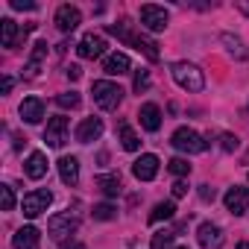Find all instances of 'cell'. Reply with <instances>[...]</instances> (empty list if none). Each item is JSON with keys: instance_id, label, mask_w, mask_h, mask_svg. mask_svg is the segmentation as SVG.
<instances>
[{"instance_id": "6da1fadb", "label": "cell", "mask_w": 249, "mask_h": 249, "mask_svg": "<svg viewBox=\"0 0 249 249\" xmlns=\"http://www.w3.org/2000/svg\"><path fill=\"white\" fill-rule=\"evenodd\" d=\"M108 33L111 36H120L123 41H129L135 50H141L150 62H156L159 59V44L156 41H150V38H144V36H135V33H129V24L126 21H120V24H108Z\"/></svg>"}, {"instance_id": "7a4b0ae2", "label": "cell", "mask_w": 249, "mask_h": 249, "mask_svg": "<svg viewBox=\"0 0 249 249\" xmlns=\"http://www.w3.org/2000/svg\"><path fill=\"white\" fill-rule=\"evenodd\" d=\"M170 73H173L176 85L185 88V91H191V94H196V91L205 88V76H202V71H199L196 65H191V62H176V65L170 68Z\"/></svg>"}, {"instance_id": "3957f363", "label": "cell", "mask_w": 249, "mask_h": 249, "mask_svg": "<svg viewBox=\"0 0 249 249\" xmlns=\"http://www.w3.org/2000/svg\"><path fill=\"white\" fill-rule=\"evenodd\" d=\"M91 94H94V103H97L103 111H114V108L120 106V100H123L120 85H114V82H108V79H97V82L91 85Z\"/></svg>"}, {"instance_id": "277c9868", "label": "cell", "mask_w": 249, "mask_h": 249, "mask_svg": "<svg viewBox=\"0 0 249 249\" xmlns=\"http://www.w3.org/2000/svg\"><path fill=\"white\" fill-rule=\"evenodd\" d=\"M76 229H79V217H76L73 211L53 214V217H50V223H47V231H50V237H53L56 243H65Z\"/></svg>"}, {"instance_id": "5b68a950", "label": "cell", "mask_w": 249, "mask_h": 249, "mask_svg": "<svg viewBox=\"0 0 249 249\" xmlns=\"http://www.w3.org/2000/svg\"><path fill=\"white\" fill-rule=\"evenodd\" d=\"M170 144L179 150V153H205V147H208V141H202V135L199 132H194V129H188V126H179L176 132H173V138H170Z\"/></svg>"}, {"instance_id": "8992f818", "label": "cell", "mask_w": 249, "mask_h": 249, "mask_svg": "<svg viewBox=\"0 0 249 249\" xmlns=\"http://www.w3.org/2000/svg\"><path fill=\"white\" fill-rule=\"evenodd\" d=\"M167 21H170V15H167L164 6H156V3H144V6H141V24H144L150 33H161V30L167 27Z\"/></svg>"}, {"instance_id": "52a82bcc", "label": "cell", "mask_w": 249, "mask_h": 249, "mask_svg": "<svg viewBox=\"0 0 249 249\" xmlns=\"http://www.w3.org/2000/svg\"><path fill=\"white\" fill-rule=\"evenodd\" d=\"M50 202H53V194L50 191H33V194H27L24 196V202H21V208H24V217H38V214H44L47 208H50Z\"/></svg>"}, {"instance_id": "ba28073f", "label": "cell", "mask_w": 249, "mask_h": 249, "mask_svg": "<svg viewBox=\"0 0 249 249\" xmlns=\"http://www.w3.org/2000/svg\"><path fill=\"white\" fill-rule=\"evenodd\" d=\"M44 141H47V147H65V141H68V117H50L47 120V126H44Z\"/></svg>"}, {"instance_id": "9c48e42d", "label": "cell", "mask_w": 249, "mask_h": 249, "mask_svg": "<svg viewBox=\"0 0 249 249\" xmlns=\"http://www.w3.org/2000/svg\"><path fill=\"white\" fill-rule=\"evenodd\" d=\"M196 240H199L202 249H220V246L226 243L223 229H220L217 223H199V229H196Z\"/></svg>"}, {"instance_id": "30bf717a", "label": "cell", "mask_w": 249, "mask_h": 249, "mask_svg": "<svg viewBox=\"0 0 249 249\" xmlns=\"http://www.w3.org/2000/svg\"><path fill=\"white\" fill-rule=\"evenodd\" d=\"M106 38L103 36H94V33H88V36H82V41H79V47H76V53L82 56V59H100V56H106Z\"/></svg>"}, {"instance_id": "8fae6325", "label": "cell", "mask_w": 249, "mask_h": 249, "mask_svg": "<svg viewBox=\"0 0 249 249\" xmlns=\"http://www.w3.org/2000/svg\"><path fill=\"white\" fill-rule=\"evenodd\" d=\"M159 159L153 156V153H147V156H141L135 164H132V176L138 179V182H153L156 176H159Z\"/></svg>"}, {"instance_id": "7c38bea8", "label": "cell", "mask_w": 249, "mask_h": 249, "mask_svg": "<svg viewBox=\"0 0 249 249\" xmlns=\"http://www.w3.org/2000/svg\"><path fill=\"white\" fill-rule=\"evenodd\" d=\"M223 202H226V208H229L234 217L246 214V211H249V188H229L226 196H223Z\"/></svg>"}, {"instance_id": "4fadbf2b", "label": "cell", "mask_w": 249, "mask_h": 249, "mask_svg": "<svg viewBox=\"0 0 249 249\" xmlns=\"http://www.w3.org/2000/svg\"><path fill=\"white\" fill-rule=\"evenodd\" d=\"M79 24H82V12H79L76 6H71V3L59 6V12H56V27H59L62 33H73Z\"/></svg>"}, {"instance_id": "5bb4252c", "label": "cell", "mask_w": 249, "mask_h": 249, "mask_svg": "<svg viewBox=\"0 0 249 249\" xmlns=\"http://www.w3.org/2000/svg\"><path fill=\"white\" fill-rule=\"evenodd\" d=\"M103 135V120L100 117H85L79 126H76V141L79 144H91Z\"/></svg>"}, {"instance_id": "9a60e30c", "label": "cell", "mask_w": 249, "mask_h": 249, "mask_svg": "<svg viewBox=\"0 0 249 249\" xmlns=\"http://www.w3.org/2000/svg\"><path fill=\"white\" fill-rule=\"evenodd\" d=\"M38 243H41V231L36 226H24L12 237V246L15 249H38Z\"/></svg>"}, {"instance_id": "2e32d148", "label": "cell", "mask_w": 249, "mask_h": 249, "mask_svg": "<svg viewBox=\"0 0 249 249\" xmlns=\"http://www.w3.org/2000/svg\"><path fill=\"white\" fill-rule=\"evenodd\" d=\"M138 117H141V126L147 132H159L161 129V108L156 103H144L141 111H138Z\"/></svg>"}, {"instance_id": "e0dca14e", "label": "cell", "mask_w": 249, "mask_h": 249, "mask_svg": "<svg viewBox=\"0 0 249 249\" xmlns=\"http://www.w3.org/2000/svg\"><path fill=\"white\" fill-rule=\"evenodd\" d=\"M21 117L27 120V123H41V117H44V103H41V97H24V103H21Z\"/></svg>"}, {"instance_id": "ac0fdd59", "label": "cell", "mask_w": 249, "mask_h": 249, "mask_svg": "<svg viewBox=\"0 0 249 249\" xmlns=\"http://www.w3.org/2000/svg\"><path fill=\"white\" fill-rule=\"evenodd\" d=\"M59 176H62V182L65 185H76L79 182V159L76 156H62L59 159Z\"/></svg>"}, {"instance_id": "d6986e66", "label": "cell", "mask_w": 249, "mask_h": 249, "mask_svg": "<svg viewBox=\"0 0 249 249\" xmlns=\"http://www.w3.org/2000/svg\"><path fill=\"white\" fill-rule=\"evenodd\" d=\"M129 56L126 53H111V56H106V62H103V71L108 73V76H120V73H129Z\"/></svg>"}, {"instance_id": "ffe728a7", "label": "cell", "mask_w": 249, "mask_h": 249, "mask_svg": "<svg viewBox=\"0 0 249 249\" xmlns=\"http://www.w3.org/2000/svg\"><path fill=\"white\" fill-rule=\"evenodd\" d=\"M24 173L30 179H44L47 176V156L44 153H30V159L24 164Z\"/></svg>"}, {"instance_id": "44dd1931", "label": "cell", "mask_w": 249, "mask_h": 249, "mask_svg": "<svg viewBox=\"0 0 249 249\" xmlns=\"http://www.w3.org/2000/svg\"><path fill=\"white\" fill-rule=\"evenodd\" d=\"M15 38H18V24L12 18H3V21H0V44H3V47H15Z\"/></svg>"}, {"instance_id": "7402d4cb", "label": "cell", "mask_w": 249, "mask_h": 249, "mask_svg": "<svg viewBox=\"0 0 249 249\" xmlns=\"http://www.w3.org/2000/svg\"><path fill=\"white\" fill-rule=\"evenodd\" d=\"M44 59H47V41H38L36 50H33V56H30V62H27V76H36Z\"/></svg>"}, {"instance_id": "603a6c76", "label": "cell", "mask_w": 249, "mask_h": 249, "mask_svg": "<svg viewBox=\"0 0 249 249\" xmlns=\"http://www.w3.org/2000/svg\"><path fill=\"white\" fill-rule=\"evenodd\" d=\"M97 188H100L106 196H117L123 185H120V176H117V173H108V176H100V179H97Z\"/></svg>"}, {"instance_id": "cb8c5ba5", "label": "cell", "mask_w": 249, "mask_h": 249, "mask_svg": "<svg viewBox=\"0 0 249 249\" xmlns=\"http://www.w3.org/2000/svg\"><path fill=\"white\" fill-rule=\"evenodd\" d=\"M220 41L229 47V53H231V56H237V59H246V56H249V53H246V47H243V41H240L237 36H229V33H223V36H220Z\"/></svg>"}, {"instance_id": "d4e9b609", "label": "cell", "mask_w": 249, "mask_h": 249, "mask_svg": "<svg viewBox=\"0 0 249 249\" xmlns=\"http://www.w3.org/2000/svg\"><path fill=\"white\" fill-rule=\"evenodd\" d=\"M120 144H123V150H129V153H135V150L141 147V141H138L135 129H132V126H126V123L120 126Z\"/></svg>"}, {"instance_id": "484cf974", "label": "cell", "mask_w": 249, "mask_h": 249, "mask_svg": "<svg viewBox=\"0 0 249 249\" xmlns=\"http://www.w3.org/2000/svg\"><path fill=\"white\" fill-rule=\"evenodd\" d=\"M176 214V205L173 202H159L156 208H153V214H150V223H161V220H170Z\"/></svg>"}, {"instance_id": "4316f807", "label": "cell", "mask_w": 249, "mask_h": 249, "mask_svg": "<svg viewBox=\"0 0 249 249\" xmlns=\"http://www.w3.org/2000/svg\"><path fill=\"white\" fill-rule=\"evenodd\" d=\"M114 217H117V208L114 205H108V202L94 205V220H114Z\"/></svg>"}, {"instance_id": "83f0119b", "label": "cell", "mask_w": 249, "mask_h": 249, "mask_svg": "<svg viewBox=\"0 0 249 249\" xmlns=\"http://www.w3.org/2000/svg\"><path fill=\"white\" fill-rule=\"evenodd\" d=\"M56 103H59V108H76L79 106V94L76 91H65V94L56 97Z\"/></svg>"}, {"instance_id": "f1b7e54d", "label": "cell", "mask_w": 249, "mask_h": 249, "mask_svg": "<svg viewBox=\"0 0 249 249\" xmlns=\"http://www.w3.org/2000/svg\"><path fill=\"white\" fill-rule=\"evenodd\" d=\"M167 170H170L173 176H188V173H191V164H188L185 159H170V161H167Z\"/></svg>"}, {"instance_id": "f546056e", "label": "cell", "mask_w": 249, "mask_h": 249, "mask_svg": "<svg viewBox=\"0 0 249 249\" xmlns=\"http://www.w3.org/2000/svg\"><path fill=\"white\" fill-rule=\"evenodd\" d=\"M0 202H3V211H12L15 208V194L9 185H0Z\"/></svg>"}, {"instance_id": "4dcf8cb0", "label": "cell", "mask_w": 249, "mask_h": 249, "mask_svg": "<svg viewBox=\"0 0 249 249\" xmlns=\"http://www.w3.org/2000/svg\"><path fill=\"white\" fill-rule=\"evenodd\" d=\"M173 243V231H159L153 234V249H170Z\"/></svg>"}, {"instance_id": "1f68e13d", "label": "cell", "mask_w": 249, "mask_h": 249, "mask_svg": "<svg viewBox=\"0 0 249 249\" xmlns=\"http://www.w3.org/2000/svg\"><path fill=\"white\" fill-rule=\"evenodd\" d=\"M150 88V71H138L135 73V91L141 94V91H147Z\"/></svg>"}, {"instance_id": "d6a6232c", "label": "cell", "mask_w": 249, "mask_h": 249, "mask_svg": "<svg viewBox=\"0 0 249 249\" xmlns=\"http://www.w3.org/2000/svg\"><path fill=\"white\" fill-rule=\"evenodd\" d=\"M220 141H223V150H226V153L237 150V144H240V141H237V135H229V132H226V135H223Z\"/></svg>"}, {"instance_id": "836d02e7", "label": "cell", "mask_w": 249, "mask_h": 249, "mask_svg": "<svg viewBox=\"0 0 249 249\" xmlns=\"http://www.w3.org/2000/svg\"><path fill=\"white\" fill-rule=\"evenodd\" d=\"M199 196H202L205 202H214V196H217V191H214L211 185H199Z\"/></svg>"}, {"instance_id": "e575fe53", "label": "cell", "mask_w": 249, "mask_h": 249, "mask_svg": "<svg viewBox=\"0 0 249 249\" xmlns=\"http://www.w3.org/2000/svg\"><path fill=\"white\" fill-rule=\"evenodd\" d=\"M12 9H27V12H33L36 3H33V0H12Z\"/></svg>"}, {"instance_id": "d590c367", "label": "cell", "mask_w": 249, "mask_h": 249, "mask_svg": "<svg viewBox=\"0 0 249 249\" xmlns=\"http://www.w3.org/2000/svg\"><path fill=\"white\" fill-rule=\"evenodd\" d=\"M185 194H188V185H185V182H176V185H173V196L179 199V196H185Z\"/></svg>"}, {"instance_id": "8d00e7d4", "label": "cell", "mask_w": 249, "mask_h": 249, "mask_svg": "<svg viewBox=\"0 0 249 249\" xmlns=\"http://www.w3.org/2000/svg\"><path fill=\"white\" fill-rule=\"evenodd\" d=\"M12 85H15V79L6 73V76H3V94H12Z\"/></svg>"}, {"instance_id": "74e56055", "label": "cell", "mask_w": 249, "mask_h": 249, "mask_svg": "<svg viewBox=\"0 0 249 249\" xmlns=\"http://www.w3.org/2000/svg\"><path fill=\"white\" fill-rule=\"evenodd\" d=\"M79 76H82V71H79L76 65H71V68H68V79H79Z\"/></svg>"}, {"instance_id": "f35d334b", "label": "cell", "mask_w": 249, "mask_h": 249, "mask_svg": "<svg viewBox=\"0 0 249 249\" xmlns=\"http://www.w3.org/2000/svg\"><path fill=\"white\" fill-rule=\"evenodd\" d=\"M65 249H85V246H82V243H68Z\"/></svg>"}, {"instance_id": "ab89813d", "label": "cell", "mask_w": 249, "mask_h": 249, "mask_svg": "<svg viewBox=\"0 0 249 249\" xmlns=\"http://www.w3.org/2000/svg\"><path fill=\"white\" fill-rule=\"evenodd\" d=\"M237 249H249V243H246V240H243V243H237Z\"/></svg>"}, {"instance_id": "60d3db41", "label": "cell", "mask_w": 249, "mask_h": 249, "mask_svg": "<svg viewBox=\"0 0 249 249\" xmlns=\"http://www.w3.org/2000/svg\"><path fill=\"white\" fill-rule=\"evenodd\" d=\"M179 249H188V246H179Z\"/></svg>"}]
</instances>
